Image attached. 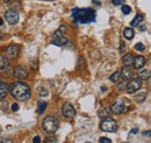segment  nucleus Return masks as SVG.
Segmentation results:
<instances>
[{
    "mask_svg": "<svg viewBox=\"0 0 151 143\" xmlns=\"http://www.w3.org/2000/svg\"><path fill=\"white\" fill-rule=\"evenodd\" d=\"M18 109H19V105H18V104H13V105H12V110H13V112H17Z\"/></svg>",
    "mask_w": 151,
    "mask_h": 143,
    "instance_id": "31",
    "label": "nucleus"
},
{
    "mask_svg": "<svg viewBox=\"0 0 151 143\" xmlns=\"http://www.w3.org/2000/svg\"><path fill=\"white\" fill-rule=\"evenodd\" d=\"M2 37H4V34H2V33H0V41H1V38H2Z\"/></svg>",
    "mask_w": 151,
    "mask_h": 143,
    "instance_id": "37",
    "label": "nucleus"
},
{
    "mask_svg": "<svg viewBox=\"0 0 151 143\" xmlns=\"http://www.w3.org/2000/svg\"><path fill=\"white\" fill-rule=\"evenodd\" d=\"M0 143H13V141L11 139H2L0 140Z\"/></svg>",
    "mask_w": 151,
    "mask_h": 143,
    "instance_id": "30",
    "label": "nucleus"
},
{
    "mask_svg": "<svg viewBox=\"0 0 151 143\" xmlns=\"http://www.w3.org/2000/svg\"><path fill=\"white\" fill-rule=\"evenodd\" d=\"M109 79H111V82H113V83H119L120 79H121V74H120V72L115 71L113 74L109 77Z\"/></svg>",
    "mask_w": 151,
    "mask_h": 143,
    "instance_id": "22",
    "label": "nucleus"
},
{
    "mask_svg": "<svg viewBox=\"0 0 151 143\" xmlns=\"http://www.w3.org/2000/svg\"><path fill=\"white\" fill-rule=\"evenodd\" d=\"M20 54V48L19 46H9L6 50V56L7 58H17Z\"/></svg>",
    "mask_w": 151,
    "mask_h": 143,
    "instance_id": "9",
    "label": "nucleus"
},
{
    "mask_svg": "<svg viewBox=\"0 0 151 143\" xmlns=\"http://www.w3.org/2000/svg\"><path fill=\"white\" fill-rule=\"evenodd\" d=\"M134 35H135V33H134V30H132V28H129V27L124 28V30H123V36H124V37H126L128 41L132 40Z\"/></svg>",
    "mask_w": 151,
    "mask_h": 143,
    "instance_id": "19",
    "label": "nucleus"
},
{
    "mask_svg": "<svg viewBox=\"0 0 151 143\" xmlns=\"http://www.w3.org/2000/svg\"><path fill=\"white\" fill-rule=\"evenodd\" d=\"M150 78V71L149 70H142L139 72V79L141 80H148Z\"/></svg>",
    "mask_w": 151,
    "mask_h": 143,
    "instance_id": "21",
    "label": "nucleus"
},
{
    "mask_svg": "<svg viewBox=\"0 0 151 143\" xmlns=\"http://www.w3.org/2000/svg\"><path fill=\"white\" fill-rule=\"evenodd\" d=\"M40 95H42V97H47V95H49V94H48V91H47V90L43 89L40 91Z\"/></svg>",
    "mask_w": 151,
    "mask_h": 143,
    "instance_id": "29",
    "label": "nucleus"
},
{
    "mask_svg": "<svg viewBox=\"0 0 151 143\" xmlns=\"http://www.w3.org/2000/svg\"><path fill=\"white\" fill-rule=\"evenodd\" d=\"M143 20H144V15H143V14H137V15L134 18V20L130 22V25H132V27H137V26H139V23L143 22Z\"/></svg>",
    "mask_w": 151,
    "mask_h": 143,
    "instance_id": "18",
    "label": "nucleus"
},
{
    "mask_svg": "<svg viewBox=\"0 0 151 143\" xmlns=\"http://www.w3.org/2000/svg\"><path fill=\"white\" fill-rule=\"evenodd\" d=\"M122 12H123V14H129V13L132 12V8H130V6L123 5V7H122Z\"/></svg>",
    "mask_w": 151,
    "mask_h": 143,
    "instance_id": "25",
    "label": "nucleus"
},
{
    "mask_svg": "<svg viewBox=\"0 0 151 143\" xmlns=\"http://www.w3.org/2000/svg\"><path fill=\"white\" fill-rule=\"evenodd\" d=\"M145 98H147V92H141V93H137L134 99L136 103H143L145 100Z\"/></svg>",
    "mask_w": 151,
    "mask_h": 143,
    "instance_id": "20",
    "label": "nucleus"
},
{
    "mask_svg": "<svg viewBox=\"0 0 151 143\" xmlns=\"http://www.w3.org/2000/svg\"><path fill=\"white\" fill-rule=\"evenodd\" d=\"M120 74H121V78L123 79V80H128V79H132V71L129 69V66H124L123 69H122V71L120 72Z\"/></svg>",
    "mask_w": 151,
    "mask_h": 143,
    "instance_id": "13",
    "label": "nucleus"
},
{
    "mask_svg": "<svg viewBox=\"0 0 151 143\" xmlns=\"http://www.w3.org/2000/svg\"><path fill=\"white\" fill-rule=\"evenodd\" d=\"M129 109H130V103H129V100H126V99H120V100L115 101L111 107V110L114 114H122Z\"/></svg>",
    "mask_w": 151,
    "mask_h": 143,
    "instance_id": "4",
    "label": "nucleus"
},
{
    "mask_svg": "<svg viewBox=\"0 0 151 143\" xmlns=\"http://www.w3.org/2000/svg\"><path fill=\"white\" fill-rule=\"evenodd\" d=\"M124 51V43L121 42V48H120V53H123Z\"/></svg>",
    "mask_w": 151,
    "mask_h": 143,
    "instance_id": "34",
    "label": "nucleus"
},
{
    "mask_svg": "<svg viewBox=\"0 0 151 143\" xmlns=\"http://www.w3.org/2000/svg\"><path fill=\"white\" fill-rule=\"evenodd\" d=\"M96 13L92 8H75L72 11V19L79 23L94 22Z\"/></svg>",
    "mask_w": 151,
    "mask_h": 143,
    "instance_id": "2",
    "label": "nucleus"
},
{
    "mask_svg": "<svg viewBox=\"0 0 151 143\" xmlns=\"http://www.w3.org/2000/svg\"><path fill=\"white\" fill-rule=\"evenodd\" d=\"M45 108H47V103H45V101H38L37 103V113L38 114L43 113V112L45 110Z\"/></svg>",
    "mask_w": 151,
    "mask_h": 143,
    "instance_id": "23",
    "label": "nucleus"
},
{
    "mask_svg": "<svg viewBox=\"0 0 151 143\" xmlns=\"http://www.w3.org/2000/svg\"><path fill=\"white\" fill-rule=\"evenodd\" d=\"M112 4L114 6H120V5H124V0H112Z\"/></svg>",
    "mask_w": 151,
    "mask_h": 143,
    "instance_id": "26",
    "label": "nucleus"
},
{
    "mask_svg": "<svg viewBox=\"0 0 151 143\" xmlns=\"http://www.w3.org/2000/svg\"><path fill=\"white\" fill-rule=\"evenodd\" d=\"M62 113L63 115L66 118V119H72L76 115V109L73 108V106L69 103H65L63 105V108H62Z\"/></svg>",
    "mask_w": 151,
    "mask_h": 143,
    "instance_id": "8",
    "label": "nucleus"
},
{
    "mask_svg": "<svg viewBox=\"0 0 151 143\" xmlns=\"http://www.w3.org/2000/svg\"><path fill=\"white\" fill-rule=\"evenodd\" d=\"M42 127H43V130L47 134H55L57 131V129H58V127H59V122H58V120L55 116L49 115V116L44 118Z\"/></svg>",
    "mask_w": 151,
    "mask_h": 143,
    "instance_id": "3",
    "label": "nucleus"
},
{
    "mask_svg": "<svg viewBox=\"0 0 151 143\" xmlns=\"http://www.w3.org/2000/svg\"><path fill=\"white\" fill-rule=\"evenodd\" d=\"M136 133H137V128H136V129L134 128V129H132V133H130V134H136Z\"/></svg>",
    "mask_w": 151,
    "mask_h": 143,
    "instance_id": "35",
    "label": "nucleus"
},
{
    "mask_svg": "<svg viewBox=\"0 0 151 143\" xmlns=\"http://www.w3.org/2000/svg\"><path fill=\"white\" fill-rule=\"evenodd\" d=\"M41 142V139H40V136H35L34 139H33V143H40Z\"/></svg>",
    "mask_w": 151,
    "mask_h": 143,
    "instance_id": "32",
    "label": "nucleus"
},
{
    "mask_svg": "<svg viewBox=\"0 0 151 143\" xmlns=\"http://www.w3.org/2000/svg\"><path fill=\"white\" fill-rule=\"evenodd\" d=\"M122 62L126 66H132V63H134V55L132 54H126L122 58Z\"/></svg>",
    "mask_w": 151,
    "mask_h": 143,
    "instance_id": "16",
    "label": "nucleus"
},
{
    "mask_svg": "<svg viewBox=\"0 0 151 143\" xmlns=\"http://www.w3.org/2000/svg\"><path fill=\"white\" fill-rule=\"evenodd\" d=\"M11 94L19 101H27L30 98L32 92L27 84L22 82H15L11 86Z\"/></svg>",
    "mask_w": 151,
    "mask_h": 143,
    "instance_id": "1",
    "label": "nucleus"
},
{
    "mask_svg": "<svg viewBox=\"0 0 151 143\" xmlns=\"http://www.w3.org/2000/svg\"><path fill=\"white\" fill-rule=\"evenodd\" d=\"M138 28H139V30H141V32H144V30L147 29V27H145L144 25H141V26H138Z\"/></svg>",
    "mask_w": 151,
    "mask_h": 143,
    "instance_id": "33",
    "label": "nucleus"
},
{
    "mask_svg": "<svg viewBox=\"0 0 151 143\" xmlns=\"http://www.w3.org/2000/svg\"><path fill=\"white\" fill-rule=\"evenodd\" d=\"M2 1H5V2H8V1H11V0H2Z\"/></svg>",
    "mask_w": 151,
    "mask_h": 143,
    "instance_id": "38",
    "label": "nucleus"
},
{
    "mask_svg": "<svg viewBox=\"0 0 151 143\" xmlns=\"http://www.w3.org/2000/svg\"><path fill=\"white\" fill-rule=\"evenodd\" d=\"M100 128L102 131H106V133H114L116 129H117V124L116 121L114 120L113 118L108 116V118H105L102 119L101 124H100Z\"/></svg>",
    "mask_w": 151,
    "mask_h": 143,
    "instance_id": "5",
    "label": "nucleus"
},
{
    "mask_svg": "<svg viewBox=\"0 0 151 143\" xmlns=\"http://www.w3.org/2000/svg\"><path fill=\"white\" fill-rule=\"evenodd\" d=\"M100 143H112V140L108 137H101L100 139Z\"/></svg>",
    "mask_w": 151,
    "mask_h": 143,
    "instance_id": "27",
    "label": "nucleus"
},
{
    "mask_svg": "<svg viewBox=\"0 0 151 143\" xmlns=\"http://www.w3.org/2000/svg\"><path fill=\"white\" fill-rule=\"evenodd\" d=\"M5 19L9 25H17L19 21V13L14 9H8L5 12Z\"/></svg>",
    "mask_w": 151,
    "mask_h": 143,
    "instance_id": "7",
    "label": "nucleus"
},
{
    "mask_svg": "<svg viewBox=\"0 0 151 143\" xmlns=\"http://www.w3.org/2000/svg\"><path fill=\"white\" fill-rule=\"evenodd\" d=\"M69 43V40L65 36H58V37H54L52 38V44L58 46V47H63L65 44Z\"/></svg>",
    "mask_w": 151,
    "mask_h": 143,
    "instance_id": "12",
    "label": "nucleus"
},
{
    "mask_svg": "<svg viewBox=\"0 0 151 143\" xmlns=\"http://www.w3.org/2000/svg\"><path fill=\"white\" fill-rule=\"evenodd\" d=\"M9 68V61L5 56H0V71H6Z\"/></svg>",
    "mask_w": 151,
    "mask_h": 143,
    "instance_id": "14",
    "label": "nucleus"
},
{
    "mask_svg": "<svg viewBox=\"0 0 151 143\" xmlns=\"http://www.w3.org/2000/svg\"><path fill=\"white\" fill-rule=\"evenodd\" d=\"M0 133H1V128H0Z\"/></svg>",
    "mask_w": 151,
    "mask_h": 143,
    "instance_id": "40",
    "label": "nucleus"
},
{
    "mask_svg": "<svg viewBox=\"0 0 151 143\" xmlns=\"http://www.w3.org/2000/svg\"><path fill=\"white\" fill-rule=\"evenodd\" d=\"M86 143H90V142H86Z\"/></svg>",
    "mask_w": 151,
    "mask_h": 143,
    "instance_id": "41",
    "label": "nucleus"
},
{
    "mask_svg": "<svg viewBox=\"0 0 151 143\" xmlns=\"http://www.w3.org/2000/svg\"><path fill=\"white\" fill-rule=\"evenodd\" d=\"M145 58L143 56H134V63H132V66L136 69V70H142L145 65Z\"/></svg>",
    "mask_w": 151,
    "mask_h": 143,
    "instance_id": "10",
    "label": "nucleus"
},
{
    "mask_svg": "<svg viewBox=\"0 0 151 143\" xmlns=\"http://www.w3.org/2000/svg\"><path fill=\"white\" fill-rule=\"evenodd\" d=\"M4 25V21H2V19H0V26H2Z\"/></svg>",
    "mask_w": 151,
    "mask_h": 143,
    "instance_id": "36",
    "label": "nucleus"
},
{
    "mask_svg": "<svg viewBox=\"0 0 151 143\" xmlns=\"http://www.w3.org/2000/svg\"><path fill=\"white\" fill-rule=\"evenodd\" d=\"M111 114H112V110H111V108H109V107L101 108V109L99 110V113H98L99 118H101V119L108 118V116H111Z\"/></svg>",
    "mask_w": 151,
    "mask_h": 143,
    "instance_id": "17",
    "label": "nucleus"
},
{
    "mask_svg": "<svg viewBox=\"0 0 151 143\" xmlns=\"http://www.w3.org/2000/svg\"><path fill=\"white\" fill-rule=\"evenodd\" d=\"M56 141H57L56 137H48L45 140V143H56Z\"/></svg>",
    "mask_w": 151,
    "mask_h": 143,
    "instance_id": "28",
    "label": "nucleus"
},
{
    "mask_svg": "<svg viewBox=\"0 0 151 143\" xmlns=\"http://www.w3.org/2000/svg\"><path fill=\"white\" fill-rule=\"evenodd\" d=\"M7 92H8V84H7V83H1V82H0V101L5 99Z\"/></svg>",
    "mask_w": 151,
    "mask_h": 143,
    "instance_id": "15",
    "label": "nucleus"
},
{
    "mask_svg": "<svg viewBox=\"0 0 151 143\" xmlns=\"http://www.w3.org/2000/svg\"><path fill=\"white\" fill-rule=\"evenodd\" d=\"M28 76V71H27V69H24L23 66H17L15 69H14V77L15 78H19V79H23V78H26Z\"/></svg>",
    "mask_w": 151,
    "mask_h": 143,
    "instance_id": "11",
    "label": "nucleus"
},
{
    "mask_svg": "<svg viewBox=\"0 0 151 143\" xmlns=\"http://www.w3.org/2000/svg\"><path fill=\"white\" fill-rule=\"evenodd\" d=\"M135 49L138 50V51H144L145 50V46L143 43H136L135 44Z\"/></svg>",
    "mask_w": 151,
    "mask_h": 143,
    "instance_id": "24",
    "label": "nucleus"
},
{
    "mask_svg": "<svg viewBox=\"0 0 151 143\" xmlns=\"http://www.w3.org/2000/svg\"><path fill=\"white\" fill-rule=\"evenodd\" d=\"M141 87H142V80L139 78H134V79H130V82L127 84L126 90L128 93H135Z\"/></svg>",
    "mask_w": 151,
    "mask_h": 143,
    "instance_id": "6",
    "label": "nucleus"
},
{
    "mask_svg": "<svg viewBox=\"0 0 151 143\" xmlns=\"http://www.w3.org/2000/svg\"><path fill=\"white\" fill-rule=\"evenodd\" d=\"M47 1H54V0H47Z\"/></svg>",
    "mask_w": 151,
    "mask_h": 143,
    "instance_id": "39",
    "label": "nucleus"
}]
</instances>
